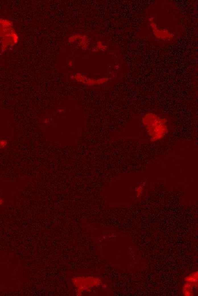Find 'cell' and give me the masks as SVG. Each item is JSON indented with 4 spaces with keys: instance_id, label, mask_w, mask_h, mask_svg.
I'll return each mask as SVG.
<instances>
[{
    "instance_id": "cell-3",
    "label": "cell",
    "mask_w": 198,
    "mask_h": 296,
    "mask_svg": "<svg viewBox=\"0 0 198 296\" xmlns=\"http://www.w3.org/2000/svg\"><path fill=\"white\" fill-rule=\"evenodd\" d=\"M196 284L187 282L183 287V293L185 295H191L192 294V288Z\"/></svg>"
},
{
    "instance_id": "cell-5",
    "label": "cell",
    "mask_w": 198,
    "mask_h": 296,
    "mask_svg": "<svg viewBox=\"0 0 198 296\" xmlns=\"http://www.w3.org/2000/svg\"><path fill=\"white\" fill-rule=\"evenodd\" d=\"M7 145V141L6 139H0V148H3Z\"/></svg>"
},
{
    "instance_id": "cell-4",
    "label": "cell",
    "mask_w": 198,
    "mask_h": 296,
    "mask_svg": "<svg viewBox=\"0 0 198 296\" xmlns=\"http://www.w3.org/2000/svg\"><path fill=\"white\" fill-rule=\"evenodd\" d=\"M185 281L186 282L196 284V282H197V272H194L187 276L185 278Z\"/></svg>"
},
{
    "instance_id": "cell-6",
    "label": "cell",
    "mask_w": 198,
    "mask_h": 296,
    "mask_svg": "<svg viewBox=\"0 0 198 296\" xmlns=\"http://www.w3.org/2000/svg\"><path fill=\"white\" fill-rule=\"evenodd\" d=\"M3 199H2L1 198V196H0V205H2V204H3Z\"/></svg>"
},
{
    "instance_id": "cell-1",
    "label": "cell",
    "mask_w": 198,
    "mask_h": 296,
    "mask_svg": "<svg viewBox=\"0 0 198 296\" xmlns=\"http://www.w3.org/2000/svg\"><path fill=\"white\" fill-rule=\"evenodd\" d=\"M151 120L149 121L145 117L143 122L147 129L150 136H151V141H157L162 139L167 132V127L165 126L164 119H161L154 114H150Z\"/></svg>"
},
{
    "instance_id": "cell-2",
    "label": "cell",
    "mask_w": 198,
    "mask_h": 296,
    "mask_svg": "<svg viewBox=\"0 0 198 296\" xmlns=\"http://www.w3.org/2000/svg\"><path fill=\"white\" fill-rule=\"evenodd\" d=\"M91 278H92L91 277L84 278V279H83V278H75V279H73L72 280V281L76 287H77L80 285H84L80 286L78 288L79 289L78 290H82H82H87V289H88L90 287L94 286L95 285H95V283H97V282L93 283V282L97 281L98 280H96L95 278H93L92 279Z\"/></svg>"
}]
</instances>
